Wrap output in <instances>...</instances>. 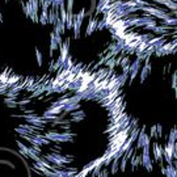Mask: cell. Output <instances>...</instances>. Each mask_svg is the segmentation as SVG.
<instances>
[{
    "instance_id": "1",
    "label": "cell",
    "mask_w": 177,
    "mask_h": 177,
    "mask_svg": "<svg viewBox=\"0 0 177 177\" xmlns=\"http://www.w3.org/2000/svg\"><path fill=\"white\" fill-rule=\"evenodd\" d=\"M140 150H143L142 155H140V165H143L147 171H152L154 165H152V160L150 157V147H142Z\"/></svg>"
},
{
    "instance_id": "2",
    "label": "cell",
    "mask_w": 177,
    "mask_h": 177,
    "mask_svg": "<svg viewBox=\"0 0 177 177\" xmlns=\"http://www.w3.org/2000/svg\"><path fill=\"white\" fill-rule=\"evenodd\" d=\"M150 146H151V138L146 134V130H144V127H143L139 131L138 138H136V146H135V148L136 150H140L142 147H150Z\"/></svg>"
},
{
    "instance_id": "3",
    "label": "cell",
    "mask_w": 177,
    "mask_h": 177,
    "mask_svg": "<svg viewBox=\"0 0 177 177\" xmlns=\"http://www.w3.org/2000/svg\"><path fill=\"white\" fill-rule=\"evenodd\" d=\"M59 49H60V55H59V59L62 60V62L64 63V60H66V58L70 55V39H66L62 45L59 46Z\"/></svg>"
},
{
    "instance_id": "4",
    "label": "cell",
    "mask_w": 177,
    "mask_h": 177,
    "mask_svg": "<svg viewBox=\"0 0 177 177\" xmlns=\"http://www.w3.org/2000/svg\"><path fill=\"white\" fill-rule=\"evenodd\" d=\"M59 20H60V17H59V9H53L51 8L47 12V21H49V24L55 25Z\"/></svg>"
},
{
    "instance_id": "5",
    "label": "cell",
    "mask_w": 177,
    "mask_h": 177,
    "mask_svg": "<svg viewBox=\"0 0 177 177\" xmlns=\"http://www.w3.org/2000/svg\"><path fill=\"white\" fill-rule=\"evenodd\" d=\"M81 24H83V21L75 19V14H74V24H72V30H74V38L75 39L79 38V35H80Z\"/></svg>"
},
{
    "instance_id": "6",
    "label": "cell",
    "mask_w": 177,
    "mask_h": 177,
    "mask_svg": "<svg viewBox=\"0 0 177 177\" xmlns=\"http://www.w3.org/2000/svg\"><path fill=\"white\" fill-rule=\"evenodd\" d=\"M154 155H155V160H156L157 163L163 160V147L159 143L154 144Z\"/></svg>"
},
{
    "instance_id": "7",
    "label": "cell",
    "mask_w": 177,
    "mask_h": 177,
    "mask_svg": "<svg viewBox=\"0 0 177 177\" xmlns=\"http://www.w3.org/2000/svg\"><path fill=\"white\" fill-rule=\"evenodd\" d=\"M110 3H111V0H100V2L97 3V7H96V16L100 14L101 12H104Z\"/></svg>"
},
{
    "instance_id": "8",
    "label": "cell",
    "mask_w": 177,
    "mask_h": 177,
    "mask_svg": "<svg viewBox=\"0 0 177 177\" xmlns=\"http://www.w3.org/2000/svg\"><path fill=\"white\" fill-rule=\"evenodd\" d=\"M56 173V177H74L76 175V169H70V171H63V169H56L54 171Z\"/></svg>"
},
{
    "instance_id": "9",
    "label": "cell",
    "mask_w": 177,
    "mask_h": 177,
    "mask_svg": "<svg viewBox=\"0 0 177 177\" xmlns=\"http://www.w3.org/2000/svg\"><path fill=\"white\" fill-rule=\"evenodd\" d=\"M164 175L167 176V177H177V169H176V167L172 163L171 164H167Z\"/></svg>"
},
{
    "instance_id": "10",
    "label": "cell",
    "mask_w": 177,
    "mask_h": 177,
    "mask_svg": "<svg viewBox=\"0 0 177 177\" xmlns=\"http://www.w3.org/2000/svg\"><path fill=\"white\" fill-rule=\"evenodd\" d=\"M54 33H58V34H64L66 33V24L62 23V21H58V23L54 25Z\"/></svg>"
},
{
    "instance_id": "11",
    "label": "cell",
    "mask_w": 177,
    "mask_h": 177,
    "mask_svg": "<svg viewBox=\"0 0 177 177\" xmlns=\"http://www.w3.org/2000/svg\"><path fill=\"white\" fill-rule=\"evenodd\" d=\"M176 24H177L176 16H171V17H167V19L161 20V25H165V26H176Z\"/></svg>"
},
{
    "instance_id": "12",
    "label": "cell",
    "mask_w": 177,
    "mask_h": 177,
    "mask_svg": "<svg viewBox=\"0 0 177 177\" xmlns=\"http://www.w3.org/2000/svg\"><path fill=\"white\" fill-rule=\"evenodd\" d=\"M56 49H59V46H58L55 38H54V32H53V33L50 34V56H53L54 50H56Z\"/></svg>"
},
{
    "instance_id": "13",
    "label": "cell",
    "mask_w": 177,
    "mask_h": 177,
    "mask_svg": "<svg viewBox=\"0 0 177 177\" xmlns=\"http://www.w3.org/2000/svg\"><path fill=\"white\" fill-rule=\"evenodd\" d=\"M97 23H99L97 20H91V21H89L88 28H87V35L92 34V33H93V30H96V28H97Z\"/></svg>"
},
{
    "instance_id": "14",
    "label": "cell",
    "mask_w": 177,
    "mask_h": 177,
    "mask_svg": "<svg viewBox=\"0 0 177 177\" xmlns=\"http://www.w3.org/2000/svg\"><path fill=\"white\" fill-rule=\"evenodd\" d=\"M47 12H49V11H42V13L38 16V23H41L42 25L49 24V21H47Z\"/></svg>"
},
{
    "instance_id": "15",
    "label": "cell",
    "mask_w": 177,
    "mask_h": 177,
    "mask_svg": "<svg viewBox=\"0 0 177 177\" xmlns=\"http://www.w3.org/2000/svg\"><path fill=\"white\" fill-rule=\"evenodd\" d=\"M32 7V13H38L39 11V2L38 0H28Z\"/></svg>"
},
{
    "instance_id": "16",
    "label": "cell",
    "mask_w": 177,
    "mask_h": 177,
    "mask_svg": "<svg viewBox=\"0 0 177 177\" xmlns=\"http://www.w3.org/2000/svg\"><path fill=\"white\" fill-rule=\"evenodd\" d=\"M4 104H5L7 108H17V106H19V105H17V102H16V100L9 99V97H5V99H4Z\"/></svg>"
},
{
    "instance_id": "17",
    "label": "cell",
    "mask_w": 177,
    "mask_h": 177,
    "mask_svg": "<svg viewBox=\"0 0 177 177\" xmlns=\"http://www.w3.org/2000/svg\"><path fill=\"white\" fill-rule=\"evenodd\" d=\"M120 160H111V168H110V173L111 175H115L117 171L120 169V163H118Z\"/></svg>"
},
{
    "instance_id": "18",
    "label": "cell",
    "mask_w": 177,
    "mask_h": 177,
    "mask_svg": "<svg viewBox=\"0 0 177 177\" xmlns=\"http://www.w3.org/2000/svg\"><path fill=\"white\" fill-rule=\"evenodd\" d=\"M43 92H45V84L37 87V89H35V92H33V95L30 96V99H33V97H37V96H39V95H42Z\"/></svg>"
},
{
    "instance_id": "19",
    "label": "cell",
    "mask_w": 177,
    "mask_h": 177,
    "mask_svg": "<svg viewBox=\"0 0 177 177\" xmlns=\"http://www.w3.org/2000/svg\"><path fill=\"white\" fill-rule=\"evenodd\" d=\"M130 159H131V167L133 168H135L136 165H140V155H139V156L134 155V156H131Z\"/></svg>"
},
{
    "instance_id": "20",
    "label": "cell",
    "mask_w": 177,
    "mask_h": 177,
    "mask_svg": "<svg viewBox=\"0 0 177 177\" xmlns=\"http://www.w3.org/2000/svg\"><path fill=\"white\" fill-rule=\"evenodd\" d=\"M17 146H19V148H20V152L23 154L25 157H29V156H28V147L24 146V144L21 143V142H17Z\"/></svg>"
},
{
    "instance_id": "21",
    "label": "cell",
    "mask_w": 177,
    "mask_h": 177,
    "mask_svg": "<svg viewBox=\"0 0 177 177\" xmlns=\"http://www.w3.org/2000/svg\"><path fill=\"white\" fill-rule=\"evenodd\" d=\"M35 58H37L38 66H42V64H43V55H42V53L39 51L38 49H35Z\"/></svg>"
},
{
    "instance_id": "22",
    "label": "cell",
    "mask_w": 177,
    "mask_h": 177,
    "mask_svg": "<svg viewBox=\"0 0 177 177\" xmlns=\"http://www.w3.org/2000/svg\"><path fill=\"white\" fill-rule=\"evenodd\" d=\"M105 66L106 67H109V68H114L115 66H117V62H115V58L114 56H111L109 58V59L105 62Z\"/></svg>"
},
{
    "instance_id": "23",
    "label": "cell",
    "mask_w": 177,
    "mask_h": 177,
    "mask_svg": "<svg viewBox=\"0 0 177 177\" xmlns=\"http://www.w3.org/2000/svg\"><path fill=\"white\" fill-rule=\"evenodd\" d=\"M130 58L129 56H122L121 58V60H120V64L118 66H121V67H125V66H130Z\"/></svg>"
},
{
    "instance_id": "24",
    "label": "cell",
    "mask_w": 177,
    "mask_h": 177,
    "mask_svg": "<svg viewBox=\"0 0 177 177\" xmlns=\"http://www.w3.org/2000/svg\"><path fill=\"white\" fill-rule=\"evenodd\" d=\"M176 138H177V131H176V129H172L171 134L168 136V140L169 142H176Z\"/></svg>"
},
{
    "instance_id": "25",
    "label": "cell",
    "mask_w": 177,
    "mask_h": 177,
    "mask_svg": "<svg viewBox=\"0 0 177 177\" xmlns=\"http://www.w3.org/2000/svg\"><path fill=\"white\" fill-rule=\"evenodd\" d=\"M9 89V85L4 83V84H0V95H5V92Z\"/></svg>"
},
{
    "instance_id": "26",
    "label": "cell",
    "mask_w": 177,
    "mask_h": 177,
    "mask_svg": "<svg viewBox=\"0 0 177 177\" xmlns=\"http://www.w3.org/2000/svg\"><path fill=\"white\" fill-rule=\"evenodd\" d=\"M54 38L58 43V46H60L63 43V38H62V34H58V33H54Z\"/></svg>"
},
{
    "instance_id": "27",
    "label": "cell",
    "mask_w": 177,
    "mask_h": 177,
    "mask_svg": "<svg viewBox=\"0 0 177 177\" xmlns=\"http://www.w3.org/2000/svg\"><path fill=\"white\" fill-rule=\"evenodd\" d=\"M67 13H72V9H74V0H67Z\"/></svg>"
},
{
    "instance_id": "28",
    "label": "cell",
    "mask_w": 177,
    "mask_h": 177,
    "mask_svg": "<svg viewBox=\"0 0 177 177\" xmlns=\"http://www.w3.org/2000/svg\"><path fill=\"white\" fill-rule=\"evenodd\" d=\"M120 160H121V164H120V168H121V171H126V163H127V159L122 156V157L120 159Z\"/></svg>"
},
{
    "instance_id": "29",
    "label": "cell",
    "mask_w": 177,
    "mask_h": 177,
    "mask_svg": "<svg viewBox=\"0 0 177 177\" xmlns=\"http://www.w3.org/2000/svg\"><path fill=\"white\" fill-rule=\"evenodd\" d=\"M156 126V135L157 138H161V135H163V127H161V125H155Z\"/></svg>"
},
{
    "instance_id": "30",
    "label": "cell",
    "mask_w": 177,
    "mask_h": 177,
    "mask_svg": "<svg viewBox=\"0 0 177 177\" xmlns=\"http://www.w3.org/2000/svg\"><path fill=\"white\" fill-rule=\"evenodd\" d=\"M176 87H177V72H175L172 76V88L176 91Z\"/></svg>"
},
{
    "instance_id": "31",
    "label": "cell",
    "mask_w": 177,
    "mask_h": 177,
    "mask_svg": "<svg viewBox=\"0 0 177 177\" xmlns=\"http://www.w3.org/2000/svg\"><path fill=\"white\" fill-rule=\"evenodd\" d=\"M30 102V99H25V100H21L17 102V105L19 106H25V105H28V104Z\"/></svg>"
},
{
    "instance_id": "32",
    "label": "cell",
    "mask_w": 177,
    "mask_h": 177,
    "mask_svg": "<svg viewBox=\"0 0 177 177\" xmlns=\"http://www.w3.org/2000/svg\"><path fill=\"white\" fill-rule=\"evenodd\" d=\"M50 2H51L53 9H59V2H58V0H50Z\"/></svg>"
},
{
    "instance_id": "33",
    "label": "cell",
    "mask_w": 177,
    "mask_h": 177,
    "mask_svg": "<svg viewBox=\"0 0 177 177\" xmlns=\"http://www.w3.org/2000/svg\"><path fill=\"white\" fill-rule=\"evenodd\" d=\"M151 138H157V135H156V126H152L151 127Z\"/></svg>"
},
{
    "instance_id": "34",
    "label": "cell",
    "mask_w": 177,
    "mask_h": 177,
    "mask_svg": "<svg viewBox=\"0 0 177 177\" xmlns=\"http://www.w3.org/2000/svg\"><path fill=\"white\" fill-rule=\"evenodd\" d=\"M59 2V5H64V0H58Z\"/></svg>"
},
{
    "instance_id": "35",
    "label": "cell",
    "mask_w": 177,
    "mask_h": 177,
    "mask_svg": "<svg viewBox=\"0 0 177 177\" xmlns=\"http://www.w3.org/2000/svg\"><path fill=\"white\" fill-rule=\"evenodd\" d=\"M3 23V14H2V11H0V24Z\"/></svg>"
},
{
    "instance_id": "36",
    "label": "cell",
    "mask_w": 177,
    "mask_h": 177,
    "mask_svg": "<svg viewBox=\"0 0 177 177\" xmlns=\"http://www.w3.org/2000/svg\"><path fill=\"white\" fill-rule=\"evenodd\" d=\"M7 2H8V0H7Z\"/></svg>"
}]
</instances>
